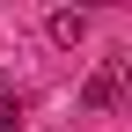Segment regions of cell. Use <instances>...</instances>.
Returning a JSON list of instances; mask_svg holds the SVG:
<instances>
[{"mask_svg": "<svg viewBox=\"0 0 132 132\" xmlns=\"http://www.w3.org/2000/svg\"><path fill=\"white\" fill-rule=\"evenodd\" d=\"M125 73H132V59H110L103 73H88L81 103H88V110H118V88H125Z\"/></svg>", "mask_w": 132, "mask_h": 132, "instance_id": "cell-1", "label": "cell"}, {"mask_svg": "<svg viewBox=\"0 0 132 132\" xmlns=\"http://www.w3.org/2000/svg\"><path fill=\"white\" fill-rule=\"evenodd\" d=\"M81 37H88V15L81 7H59L52 15V44H81Z\"/></svg>", "mask_w": 132, "mask_h": 132, "instance_id": "cell-2", "label": "cell"}, {"mask_svg": "<svg viewBox=\"0 0 132 132\" xmlns=\"http://www.w3.org/2000/svg\"><path fill=\"white\" fill-rule=\"evenodd\" d=\"M0 132H22V103L15 95H0Z\"/></svg>", "mask_w": 132, "mask_h": 132, "instance_id": "cell-3", "label": "cell"}, {"mask_svg": "<svg viewBox=\"0 0 132 132\" xmlns=\"http://www.w3.org/2000/svg\"><path fill=\"white\" fill-rule=\"evenodd\" d=\"M0 95H7V81H0Z\"/></svg>", "mask_w": 132, "mask_h": 132, "instance_id": "cell-4", "label": "cell"}]
</instances>
